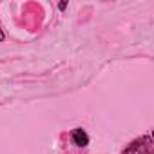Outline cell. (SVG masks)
<instances>
[{
    "instance_id": "obj_1",
    "label": "cell",
    "mask_w": 154,
    "mask_h": 154,
    "mask_svg": "<svg viewBox=\"0 0 154 154\" xmlns=\"http://www.w3.org/2000/svg\"><path fill=\"white\" fill-rule=\"evenodd\" d=\"M149 143H150V141H149L147 138L138 140V141L131 143L129 149H127L123 154H149V150H150V145H149Z\"/></svg>"
},
{
    "instance_id": "obj_2",
    "label": "cell",
    "mask_w": 154,
    "mask_h": 154,
    "mask_svg": "<svg viewBox=\"0 0 154 154\" xmlns=\"http://www.w3.org/2000/svg\"><path fill=\"white\" fill-rule=\"evenodd\" d=\"M72 141H74L76 145H80V147H85V145L89 143V138H87V134H85L82 129H74V131H72Z\"/></svg>"
},
{
    "instance_id": "obj_3",
    "label": "cell",
    "mask_w": 154,
    "mask_h": 154,
    "mask_svg": "<svg viewBox=\"0 0 154 154\" xmlns=\"http://www.w3.org/2000/svg\"><path fill=\"white\" fill-rule=\"evenodd\" d=\"M4 40V33H2V29H0V42Z\"/></svg>"
}]
</instances>
